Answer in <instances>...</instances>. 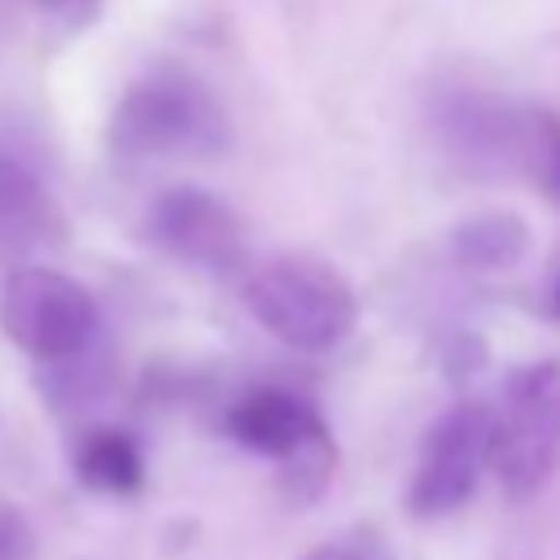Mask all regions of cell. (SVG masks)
I'll use <instances>...</instances> for the list:
<instances>
[{"label":"cell","instance_id":"obj_1","mask_svg":"<svg viewBox=\"0 0 560 560\" xmlns=\"http://www.w3.org/2000/svg\"><path fill=\"white\" fill-rule=\"evenodd\" d=\"M433 127L464 171L477 175H525L547 197H560V118L512 105L503 96L459 92L433 114Z\"/></svg>","mask_w":560,"mask_h":560},{"label":"cell","instance_id":"obj_2","mask_svg":"<svg viewBox=\"0 0 560 560\" xmlns=\"http://www.w3.org/2000/svg\"><path fill=\"white\" fill-rule=\"evenodd\" d=\"M245 306L254 319L293 350L319 354L346 341L354 328V289L311 254H280L245 280Z\"/></svg>","mask_w":560,"mask_h":560},{"label":"cell","instance_id":"obj_3","mask_svg":"<svg viewBox=\"0 0 560 560\" xmlns=\"http://www.w3.org/2000/svg\"><path fill=\"white\" fill-rule=\"evenodd\" d=\"M114 144L127 158H210L228 144V114L201 79L158 70L122 96Z\"/></svg>","mask_w":560,"mask_h":560},{"label":"cell","instance_id":"obj_4","mask_svg":"<svg viewBox=\"0 0 560 560\" xmlns=\"http://www.w3.org/2000/svg\"><path fill=\"white\" fill-rule=\"evenodd\" d=\"M560 464V363L516 368L490 407V472L508 499H534Z\"/></svg>","mask_w":560,"mask_h":560},{"label":"cell","instance_id":"obj_5","mask_svg":"<svg viewBox=\"0 0 560 560\" xmlns=\"http://www.w3.org/2000/svg\"><path fill=\"white\" fill-rule=\"evenodd\" d=\"M0 332L31 359H74L96 332V302L57 267L13 262L0 280Z\"/></svg>","mask_w":560,"mask_h":560},{"label":"cell","instance_id":"obj_6","mask_svg":"<svg viewBox=\"0 0 560 560\" xmlns=\"http://www.w3.org/2000/svg\"><path fill=\"white\" fill-rule=\"evenodd\" d=\"M486 472H490V407L459 402L429 429L411 468L407 508L416 516H451L472 499Z\"/></svg>","mask_w":560,"mask_h":560},{"label":"cell","instance_id":"obj_7","mask_svg":"<svg viewBox=\"0 0 560 560\" xmlns=\"http://www.w3.org/2000/svg\"><path fill=\"white\" fill-rule=\"evenodd\" d=\"M228 433L245 451L289 464L293 477H306L311 486L332 464V442H328V429L315 416V407L289 389H276V385L241 394L228 411Z\"/></svg>","mask_w":560,"mask_h":560},{"label":"cell","instance_id":"obj_8","mask_svg":"<svg viewBox=\"0 0 560 560\" xmlns=\"http://www.w3.org/2000/svg\"><path fill=\"white\" fill-rule=\"evenodd\" d=\"M153 241L201 271H232L245 258V232L241 219L201 188H171L149 210Z\"/></svg>","mask_w":560,"mask_h":560},{"label":"cell","instance_id":"obj_9","mask_svg":"<svg viewBox=\"0 0 560 560\" xmlns=\"http://www.w3.org/2000/svg\"><path fill=\"white\" fill-rule=\"evenodd\" d=\"M52 210L44 197V184L18 162L0 153V258L18 262L26 249H35L48 236Z\"/></svg>","mask_w":560,"mask_h":560},{"label":"cell","instance_id":"obj_10","mask_svg":"<svg viewBox=\"0 0 560 560\" xmlns=\"http://www.w3.org/2000/svg\"><path fill=\"white\" fill-rule=\"evenodd\" d=\"M74 468H79V481L101 494H131L144 481V459L136 451V442L118 429L88 433L74 455Z\"/></svg>","mask_w":560,"mask_h":560},{"label":"cell","instance_id":"obj_11","mask_svg":"<svg viewBox=\"0 0 560 560\" xmlns=\"http://www.w3.org/2000/svg\"><path fill=\"white\" fill-rule=\"evenodd\" d=\"M521 245H525V232L508 214H490V219L464 223V232H459V254L472 267H508L521 254Z\"/></svg>","mask_w":560,"mask_h":560},{"label":"cell","instance_id":"obj_12","mask_svg":"<svg viewBox=\"0 0 560 560\" xmlns=\"http://www.w3.org/2000/svg\"><path fill=\"white\" fill-rule=\"evenodd\" d=\"M302 560H394L385 538L368 534V529H350V534H337L319 547H311Z\"/></svg>","mask_w":560,"mask_h":560},{"label":"cell","instance_id":"obj_13","mask_svg":"<svg viewBox=\"0 0 560 560\" xmlns=\"http://www.w3.org/2000/svg\"><path fill=\"white\" fill-rule=\"evenodd\" d=\"M26 556H31V534L22 516L0 508V560H26Z\"/></svg>","mask_w":560,"mask_h":560},{"label":"cell","instance_id":"obj_14","mask_svg":"<svg viewBox=\"0 0 560 560\" xmlns=\"http://www.w3.org/2000/svg\"><path fill=\"white\" fill-rule=\"evenodd\" d=\"M551 298H556V315H560V271H556V289H551Z\"/></svg>","mask_w":560,"mask_h":560}]
</instances>
